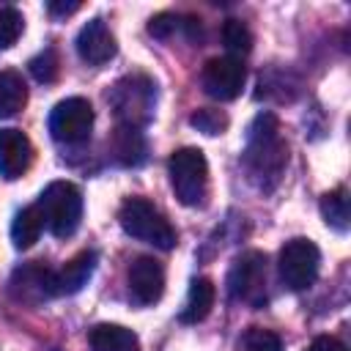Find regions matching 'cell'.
Returning a JSON list of instances; mask_svg holds the SVG:
<instances>
[{
    "label": "cell",
    "mask_w": 351,
    "mask_h": 351,
    "mask_svg": "<svg viewBox=\"0 0 351 351\" xmlns=\"http://www.w3.org/2000/svg\"><path fill=\"white\" fill-rule=\"evenodd\" d=\"M93 351H140V340L121 324H96L88 335Z\"/></svg>",
    "instance_id": "obj_15"
},
{
    "label": "cell",
    "mask_w": 351,
    "mask_h": 351,
    "mask_svg": "<svg viewBox=\"0 0 351 351\" xmlns=\"http://www.w3.org/2000/svg\"><path fill=\"white\" fill-rule=\"evenodd\" d=\"M41 230H44V219H41L36 203H33V206H25L22 211L14 214V222H11V241H14L16 250H27V247H33V244L38 241Z\"/></svg>",
    "instance_id": "obj_19"
},
{
    "label": "cell",
    "mask_w": 351,
    "mask_h": 351,
    "mask_svg": "<svg viewBox=\"0 0 351 351\" xmlns=\"http://www.w3.org/2000/svg\"><path fill=\"white\" fill-rule=\"evenodd\" d=\"M107 101L115 112L118 126H129V129H143L151 118H154V107H156V82L148 74H126L121 77L110 93Z\"/></svg>",
    "instance_id": "obj_2"
},
{
    "label": "cell",
    "mask_w": 351,
    "mask_h": 351,
    "mask_svg": "<svg viewBox=\"0 0 351 351\" xmlns=\"http://www.w3.org/2000/svg\"><path fill=\"white\" fill-rule=\"evenodd\" d=\"M36 208L52 236L69 239L82 222V192L71 181H52L41 189Z\"/></svg>",
    "instance_id": "obj_3"
},
{
    "label": "cell",
    "mask_w": 351,
    "mask_h": 351,
    "mask_svg": "<svg viewBox=\"0 0 351 351\" xmlns=\"http://www.w3.org/2000/svg\"><path fill=\"white\" fill-rule=\"evenodd\" d=\"M8 293H11L14 302L36 307V304L58 296V291H55V271L47 269L44 263H38V261L22 263L19 269H14V274L8 280Z\"/></svg>",
    "instance_id": "obj_9"
},
{
    "label": "cell",
    "mask_w": 351,
    "mask_h": 351,
    "mask_svg": "<svg viewBox=\"0 0 351 351\" xmlns=\"http://www.w3.org/2000/svg\"><path fill=\"white\" fill-rule=\"evenodd\" d=\"M321 217L337 233L348 230V197H346L343 186H337V189H332V192H326L321 197Z\"/></svg>",
    "instance_id": "obj_20"
},
{
    "label": "cell",
    "mask_w": 351,
    "mask_h": 351,
    "mask_svg": "<svg viewBox=\"0 0 351 351\" xmlns=\"http://www.w3.org/2000/svg\"><path fill=\"white\" fill-rule=\"evenodd\" d=\"M321 252L310 239H291L280 250V280L288 291H304L315 282Z\"/></svg>",
    "instance_id": "obj_8"
},
{
    "label": "cell",
    "mask_w": 351,
    "mask_h": 351,
    "mask_svg": "<svg viewBox=\"0 0 351 351\" xmlns=\"http://www.w3.org/2000/svg\"><path fill=\"white\" fill-rule=\"evenodd\" d=\"M170 186L184 206H203L208 195V165L200 148H178L167 159Z\"/></svg>",
    "instance_id": "obj_5"
},
{
    "label": "cell",
    "mask_w": 351,
    "mask_h": 351,
    "mask_svg": "<svg viewBox=\"0 0 351 351\" xmlns=\"http://www.w3.org/2000/svg\"><path fill=\"white\" fill-rule=\"evenodd\" d=\"M115 36L110 33V27L104 25V19H90L80 36H77V55L88 63V66H101L110 58H115Z\"/></svg>",
    "instance_id": "obj_13"
},
{
    "label": "cell",
    "mask_w": 351,
    "mask_h": 351,
    "mask_svg": "<svg viewBox=\"0 0 351 351\" xmlns=\"http://www.w3.org/2000/svg\"><path fill=\"white\" fill-rule=\"evenodd\" d=\"M27 101V85L19 71L3 69L0 71V118L16 115Z\"/></svg>",
    "instance_id": "obj_18"
},
{
    "label": "cell",
    "mask_w": 351,
    "mask_h": 351,
    "mask_svg": "<svg viewBox=\"0 0 351 351\" xmlns=\"http://www.w3.org/2000/svg\"><path fill=\"white\" fill-rule=\"evenodd\" d=\"M178 27H184V22L176 16V14H156L151 22H148V33L154 38H170Z\"/></svg>",
    "instance_id": "obj_26"
},
{
    "label": "cell",
    "mask_w": 351,
    "mask_h": 351,
    "mask_svg": "<svg viewBox=\"0 0 351 351\" xmlns=\"http://www.w3.org/2000/svg\"><path fill=\"white\" fill-rule=\"evenodd\" d=\"M189 123H192L195 129L206 132V134H222V132H225V126H228V118H225L219 110H208V107H206V110L192 112Z\"/></svg>",
    "instance_id": "obj_25"
},
{
    "label": "cell",
    "mask_w": 351,
    "mask_h": 351,
    "mask_svg": "<svg viewBox=\"0 0 351 351\" xmlns=\"http://www.w3.org/2000/svg\"><path fill=\"white\" fill-rule=\"evenodd\" d=\"M25 30V19L16 8L11 5H3L0 8V49H8L16 44V38L22 36Z\"/></svg>",
    "instance_id": "obj_22"
},
{
    "label": "cell",
    "mask_w": 351,
    "mask_h": 351,
    "mask_svg": "<svg viewBox=\"0 0 351 351\" xmlns=\"http://www.w3.org/2000/svg\"><path fill=\"white\" fill-rule=\"evenodd\" d=\"M222 41L236 55H247L252 49V33H250V27L241 19H225V25H222Z\"/></svg>",
    "instance_id": "obj_21"
},
{
    "label": "cell",
    "mask_w": 351,
    "mask_h": 351,
    "mask_svg": "<svg viewBox=\"0 0 351 351\" xmlns=\"http://www.w3.org/2000/svg\"><path fill=\"white\" fill-rule=\"evenodd\" d=\"M93 107L82 96H69L58 101L49 112V134L63 145H80L90 137Z\"/></svg>",
    "instance_id": "obj_7"
},
{
    "label": "cell",
    "mask_w": 351,
    "mask_h": 351,
    "mask_svg": "<svg viewBox=\"0 0 351 351\" xmlns=\"http://www.w3.org/2000/svg\"><path fill=\"white\" fill-rule=\"evenodd\" d=\"M126 282H129V296L134 304L148 307L154 302L162 299L165 291V269L156 258L151 255H140L132 261L129 271H126Z\"/></svg>",
    "instance_id": "obj_11"
},
{
    "label": "cell",
    "mask_w": 351,
    "mask_h": 351,
    "mask_svg": "<svg viewBox=\"0 0 351 351\" xmlns=\"http://www.w3.org/2000/svg\"><path fill=\"white\" fill-rule=\"evenodd\" d=\"M110 151L115 156L118 165L123 167H137L145 162V137L140 129H129V126H118L112 140H110Z\"/></svg>",
    "instance_id": "obj_16"
},
{
    "label": "cell",
    "mask_w": 351,
    "mask_h": 351,
    "mask_svg": "<svg viewBox=\"0 0 351 351\" xmlns=\"http://www.w3.org/2000/svg\"><path fill=\"white\" fill-rule=\"evenodd\" d=\"M96 252L93 250H82L77 252L60 271H55V291L58 296H71L77 291H82V285L90 280L93 269H96Z\"/></svg>",
    "instance_id": "obj_14"
},
{
    "label": "cell",
    "mask_w": 351,
    "mask_h": 351,
    "mask_svg": "<svg viewBox=\"0 0 351 351\" xmlns=\"http://www.w3.org/2000/svg\"><path fill=\"white\" fill-rule=\"evenodd\" d=\"M47 11H49L52 16H69V14L80 11V3H77V0H74V3H58V0H52V3L47 5Z\"/></svg>",
    "instance_id": "obj_28"
},
{
    "label": "cell",
    "mask_w": 351,
    "mask_h": 351,
    "mask_svg": "<svg viewBox=\"0 0 351 351\" xmlns=\"http://www.w3.org/2000/svg\"><path fill=\"white\" fill-rule=\"evenodd\" d=\"M33 162V145L19 129H0V176L14 181L27 173Z\"/></svg>",
    "instance_id": "obj_12"
},
{
    "label": "cell",
    "mask_w": 351,
    "mask_h": 351,
    "mask_svg": "<svg viewBox=\"0 0 351 351\" xmlns=\"http://www.w3.org/2000/svg\"><path fill=\"white\" fill-rule=\"evenodd\" d=\"M228 296L261 307L266 299V255L258 250L241 252L228 271Z\"/></svg>",
    "instance_id": "obj_6"
},
{
    "label": "cell",
    "mask_w": 351,
    "mask_h": 351,
    "mask_svg": "<svg viewBox=\"0 0 351 351\" xmlns=\"http://www.w3.org/2000/svg\"><path fill=\"white\" fill-rule=\"evenodd\" d=\"M244 348L247 351H282V340L263 326H250L244 335Z\"/></svg>",
    "instance_id": "obj_24"
},
{
    "label": "cell",
    "mask_w": 351,
    "mask_h": 351,
    "mask_svg": "<svg viewBox=\"0 0 351 351\" xmlns=\"http://www.w3.org/2000/svg\"><path fill=\"white\" fill-rule=\"evenodd\" d=\"M244 80H247V69L239 58L233 55H222V58H211L206 66H203V74H200V82H203V90L211 96V99H219V101H230L241 93L244 88Z\"/></svg>",
    "instance_id": "obj_10"
},
{
    "label": "cell",
    "mask_w": 351,
    "mask_h": 351,
    "mask_svg": "<svg viewBox=\"0 0 351 351\" xmlns=\"http://www.w3.org/2000/svg\"><path fill=\"white\" fill-rule=\"evenodd\" d=\"M30 74L38 80V82H55L58 80V71H60V60H58V52L52 47L41 49L30 63Z\"/></svg>",
    "instance_id": "obj_23"
},
{
    "label": "cell",
    "mask_w": 351,
    "mask_h": 351,
    "mask_svg": "<svg viewBox=\"0 0 351 351\" xmlns=\"http://www.w3.org/2000/svg\"><path fill=\"white\" fill-rule=\"evenodd\" d=\"M214 296H217V291H214V282L211 280H206V277L192 280L189 282V291H186V302L181 307V321L184 324L203 321L211 313V307H214Z\"/></svg>",
    "instance_id": "obj_17"
},
{
    "label": "cell",
    "mask_w": 351,
    "mask_h": 351,
    "mask_svg": "<svg viewBox=\"0 0 351 351\" xmlns=\"http://www.w3.org/2000/svg\"><path fill=\"white\" fill-rule=\"evenodd\" d=\"M118 222H121L123 233H129L132 239H140V241L154 244L159 250L176 247V228L145 197H126L118 208Z\"/></svg>",
    "instance_id": "obj_4"
},
{
    "label": "cell",
    "mask_w": 351,
    "mask_h": 351,
    "mask_svg": "<svg viewBox=\"0 0 351 351\" xmlns=\"http://www.w3.org/2000/svg\"><path fill=\"white\" fill-rule=\"evenodd\" d=\"M307 351H348L337 337H332V335H321V337H315L310 346H307Z\"/></svg>",
    "instance_id": "obj_27"
},
{
    "label": "cell",
    "mask_w": 351,
    "mask_h": 351,
    "mask_svg": "<svg viewBox=\"0 0 351 351\" xmlns=\"http://www.w3.org/2000/svg\"><path fill=\"white\" fill-rule=\"evenodd\" d=\"M241 165L250 184L261 192H271L288 165V145L280 134V121L274 112H258L247 129V143L241 151Z\"/></svg>",
    "instance_id": "obj_1"
}]
</instances>
